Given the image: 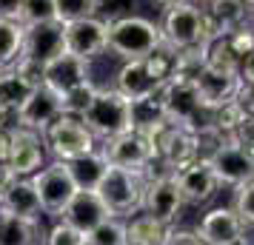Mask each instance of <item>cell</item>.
Returning a JSON list of instances; mask_svg holds the SVG:
<instances>
[{
  "mask_svg": "<svg viewBox=\"0 0 254 245\" xmlns=\"http://www.w3.org/2000/svg\"><path fill=\"white\" fill-rule=\"evenodd\" d=\"M163 46V32L149 17L123 14L109 20V51L123 60L149 57L154 49Z\"/></svg>",
  "mask_w": 254,
  "mask_h": 245,
  "instance_id": "1",
  "label": "cell"
},
{
  "mask_svg": "<svg viewBox=\"0 0 254 245\" xmlns=\"http://www.w3.org/2000/svg\"><path fill=\"white\" fill-rule=\"evenodd\" d=\"M149 171H131V168H117L109 165L103 183L97 186V194L106 202L112 217H128L143 211V197L149 186Z\"/></svg>",
  "mask_w": 254,
  "mask_h": 245,
  "instance_id": "2",
  "label": "cell"
},
{
  "mask_svg": "<svg viewBox=\"0 0 254 245\" xmlns=\"http://www.w3.org/2000/svg\"><path fill=\"white\" fill-rule=\"evenodd\" d=\"M86 129L92 131L97 140H112L117 134H126L134 129L131 120V100H126L117 89H97L92 105L80 117Z\"/></svg>",
  "mask_w": 254,
  "mask_h": 245,
  "instance_id": "3",
  "label": "cell"
},
{
  "mask_svg": "<svg viewBox=\"0 0 254 245\" xmlns=\"http://www.w3.org/2000/svg\"><path fill=\"white\" fill-rule=\"evenodd\" d=\"M151 143H154V154L157 163H163L169 171H180L189 163H194L203 157V146H200V134L186 129L174 120H163L160 126L149 131Z\"/></svg>",
  "mask_w": 254,
  "mask_h": 245,
  "instance_id": "4",
  "label": "cell"
},
{
  "mask_svg": "<svg viewBox=\"0 0 254 245\" xmlns=\"http://www.w3.org/2000/svg\"><path fill=\"white\" fill-rule=\"evenodd\" d=\"M163 100H166V117L169 120L197 131V134L211 131V108L203 103L194 80L172 77L163 89Z\"/></svg>",
  "mask_w": 254,
  "mask_h": 245,
  "instance_id": "5",
  "label": "cell"
},
{
  "mask_svg": "<svg viewBox=\"0 0 254 245\" xmlns=\"http://www.w3.org/2000/svg\"><path fill=\"white\" fill-rule=\"evenodd\" d=\"M43 143L49 146V151L55 160H77L83 154H92L97 148V137L86 129L80 117L74 114H60L46 131H43Z\"/></svg>",
  "mask_w": 254,
  "mask_h": 245,
  "instance_id": "6",
  "label": "cell"
},
{
  "mask_svg": "<svg viewBox=\"0 0 254 245\" xmlns=\"http://www.w3.org/2000/svg\"><path fill=\"white\" fill-rule=\"evenodd\" d=\"M163 43L174 51L203 43V6L194 0H180L174 6H166L163 12Z\"/></svg>",
  "mask_w": 254,
  "mask_h": 245,
  "instance_id": "7",
  "label": "cell"
},
{
  "mask_svg": "<svg viewBox=\"0 0 254 245\" xmlns=\"http://www.w3.org/2000/svg\"><path fill=\"white\" fill-rule=\"evenodd\" d=\"M206 160L211 163L214 174H217L220 186L237 188L243 183L254 180V154L249 146H243L237 140H220L211 151L206 154Z\"/></svg>",
  "mask_w": 254,
  "mask_h": 245,
  "instance_id": "8",
  "label": "cell"
},
{
  "mask_svg": "<svg viewBox=\"0 0 254 245\" xmlns=\"http://www.w3.org/2000/svg\"><path fill=\"white\" fill-rule=\"evenodd\" d=\"M100 151L106 154L109 165L131 168V171H149V165L157 160L149 131H140V129H131L126 134H117L112 140H106Z\"/></svg>",
  "mask_w": 254,
  "mask_h": 245,
  "instance_id": "9",
  "label": "cell"
},
{
  "mask_svg": "<svg viewBox=\"0 0 254 245\" xmlns=\"http://www.w3.org/2000/svg\"><path fill=\"white\" fill-rule=\"evenodd\" d=\"M32 180H35V188L40 194V202H43V214L60 220V214L69 205V199L77 194V186H74V180L69 174V165L63 160H55L52 165H43Z\"/></svg>",
  "mask_w": 254,
  "mask_h": 245,
  "instance_id": "10",
  "label": "cell"
},
{
  "mask_svg": "<svg viewBox=\"0 0 254 245\" xmlns=\"http://www.w3.org/2000/svg\"><path fill=\"white\" fill-rule=\"evenodd\" d=\"M183 205L186 202H183V194H180V186H177L174 171L149 177L146 197H143V211H146V214H151V217H157V220L174 225Z\"/></svg>",
  "mask_w": 254,
  "mask_h": 245,
  "instance_id": "11",
  "label": "cell"
},
{
  "mask_svg": "<svg viewBox=\"0 0 254 245\" xmlns=\"http://www.w3.org/2000/svg\"><path fill=\"white\" fill-rule=\"evenodd\" d=\"M66 51V23L60 20H46V23L26 26L23 35V57L35 60L40 66L52 63Z\"/></svg>",
  "mask_w": 254,
  "mask_h": 245,
  "instance_id": "12",
  "label": "cell"
},
{
  "mask_svg": "<svg viewBox=\"0 0 254 245\" xmlns=\"http://www.w3.org/2000/svg\"><path fill=\"white\" fill-rule=\"evenodd\" d=\"M249 3L246 0H206L203 6V43L226 37L237 26L249 23Z\"/></svg>",
  "mask_w": 254,
  "mask_h": 245,
  "instance_id": "13",
  "label": "cell"
},
{
  "mask_svg": "<svg viewBox=\"0 0 254 245\" xmlns=\"http://www.w3.org/2000/svg\"><path fill=\"white\" fill-rule=\"evenodd\" d=\"M66 51L83 60H92L109 51V20L86 17V20L66 23Z\"/></svg>",
  "mask_w": 254,
  "mask_h": 245,
  "instance_id": "14",
  "label": "cell"
},
{
  "mask_svg": "<svg viewBox=\"0 0 254 245\" xmlns=\"http://www.w3.org/2000/svg\"><path fill=\"white\" fill-rule=\"evenodd\" d=\"M174 177H177L183 202H189V205H206L220 188V180L206 157H200L194 163H189L186 168L174 171Z\"/></svg>",
  "mask_w": 254,
  "mask_h": 245,
  "instance_id": "15",
  "label": "cell"
},
{
  "mask_svg": "<svg viewBox=\"0 0 254 245\" xmlns=\"http://www.w3.org/2000/svg\"><path fill=\"white\" fill-rule=\"evenodd\" d=\"M43 134L32 129H17L12 134V146H9V157L6 163L12 165L17 177H35L43 168L46 160V148H43Z\"/></svg>",
  "mask_w": 254,
  "mask_h": 245,
  "instance_id": "16",
  "label": "cell"
},
{
  "mask_svg": "<svg viewBox=\"0 0 254 245\" xmlns=\"http://www.w3.org/2000/svg\"><path fill=\"white\" fill-rule=\"evenodd\" d=\"M160 86H166L160 74L154 71L149 57H140V60H123V66L117 71V80H115V89L126 100H140V97H146V94L157 92Z\"/></svg>",
  "mask_w": 254,
  "mask_h": 245,
  "instance_id": "17",
  "label": "cell"
},
{
  "mask_svg": "<svg viewBox=\"0 0 254 245\" xmlns=\"http://www.w3.org/2000/svg\"><path fill=\"white\" fill-rule=\"evenodd\" d=\"M60 114H63V97L43 83V86H37L35 92L29 94V100L20 105V126L43 134Z\"/></svg>",
  "mask_w": 254,
  "mask_h": 245,
  "instance_id": "18",
  "label": "cell"
},
{
  "mask_svg": "<svg viewBox=\"0 0 254 245\" xmlns=\"http://www.w3.org/2000/svg\"><path fill=\"white\" fill-rule=\"evenodd\" d=\"M43 83L49 89H55L60 97L71 89L83 86V83H92L89 80V60L77 57L71 51H63L60 57H55L52 63L43 66Z\"/></svg>",
  "mask_w": 254,
  "mask_h": 245,
  "instance_id": "19",
  "label": "cell"
},
{
  "mask_svg": "<svg viewBox=\"0 0 254 245\" xmlns=\"http://www.w3.org/2000/svg\"><path fill=\"white\" fill-rule=\"evenodd\" d=\"M109 217H112V214H109V208H106V202L100 199L97 191H77V194L69 199V205L63 208V214H60V220L69 222L71 228L83 231L86 237H89L103 220H109Z\"/></svg>",
  "mask_w": 254,
  "mask_h": 245,
  "instance_id": "20",
  "label": "cell"
},
{
  "mask_svg": "<svg viewBox=\"0 0 254 245\" xmlns=\"http://www.w3.org/2000/svg\"><path fill=\"white\" fill-rule=\"evenodd\" d=\"M197 234L208 245H231L246 240V222L237 217L234 208H211L208 214H203Z\"/></svg>",
  "mask_w": 254,
  "mask_h": 245,
  "instance_id": "21",
  "label": "cell"
},
{
  "mask_svg": "<svg viewBox=\"0 0 254 245\" xmlns=\"http://www.w3.org/2000/svg\"><path fill=\"white\" fill-rule=\"evenodd\" d=\"M200 97L208 108H217V105L234 103L243 92V74H231V71H217V69H203L194 77Z\"/></svg>",
  "mask_w": 254,
  "mask_h": 245,
  "instance_id": "22",
  "label": "cell"
},
{
  "mask_svg": "<svg viewBox=\"0 0 254 245\" xmlns=\"http://www.w3.org/2000/svg\"><path fill=\"white\" fill-rule=\"evenodd\" d=\"M0 211L12 214V217L37 220L40 211H43V202H40V194H37V188H35V180L32 177H17L14 186L9 188V194L0 202Z\"/></svg>",
  "mask_w": 254,
  "mask_h": 245,
  "instance_id": "23",
  "label": "cell"
},
{
  "mask_svg": "<svg viewBox=\"0 0 254 245\" xmlns=\"http://www.w3.org/2000/svg\"><path fill=\"white\" fill-rule=\"evenodd\" d=\"M172 225L169 222L157 220L151 214H137L126 222V237H128V245H169L172 240Z\"/></svg>",
  "mask_w": 254,
  "mask_h": 245,
  "instance_id": "24",
  "label": "cell"
},
{
  "mask_svg": "<svg viewBox=\"0 0 254 245\" xmlns=\"http://www.w3.org/2000/svg\"><path fill=\"white\" fill-rule=\"evenodd\" d=\"M69 174L74 180L77 191H97V186L103 183L106 171H109V160L103 151L94 148L92 154H83L77 160H69Z\"/></svg>",
  "mask_w": 254,
  "mask_h": 245,
  "instance_id": "25",
  "label": "cell"
},
{
  "mask_svg": "<svg viewBox=\"0 0 254 245\" xmlns=\"http://www.w3.org/2000/svg\"><path fill=\"white\" fill-rule=\"evenodd\" d=\"M0 245H43L40 222L0 211Z\"/></svg>",
  "mask_w": 254,
  "mask_h": 245,
  "instance_id": "26",
  "label": "cell"
},
{
  "mask_svg": "<svg viewBox=\"0 0 254 245\" xmlns=\"http://www.w3.org/2000/svg\"><path fill=\"white\" fill-rule=\"evenodd\" d=\"M163 89H166V86H160L157 92H151V94H146V97H140V100L131 103V120H134V129L151 131L154 126H160L163 120H169V117H166Z\"/></svg>",
  "mask_w": 254,
  "mask_h": 245,
  "instance_id": "27",
  "label": "cell"
},
{
  "mask_svg": "<svg viewBox=\"0 0 254 245\" xmlns=\"http://www.w3.org/2000/svg\"><path fill=\"white\" fill-rule=\"evenodd\" d=\"M23 35L26 26L20 20L0 17V69H12L23 57Z\"/></svg>",
  "mask_w": 254,
  "mask_h": 245,
  "instance_id": "28",
  "label": "cell"
},
{
  "mask_svg": "<svg viewBox=\"0 0 254 245\" xmlns=\"http://www.w3.org/2000/svg\"><path fill=\"white\" fill-rule=\"evenodd\" d=\"M35 89L37 86H32L14 66L0 71V105H6V108H20Z\"/></svg>",
  "mask_w": 254,
  "mask_h": 245,
  "instance_id": "29",
  "label": "cell"
},
{
  "mask_svg": "<svg viewBox=\"0 0 254 245\" xmlns=\"http://www.w3.org/2000/svg\"><path fill=\"white\" fill-rule=\"evenodd\" d=\"M206 66H208V69H217V71H231V74H240L243 60H240V54L231 49L229 37H217V40H211V43H208Z\"/></svg>",
  "mask_w": 254,
  "mask_h": 245,
  "instance_id": "30",
  "label": "cell"
},
{
  "mask_svg": "<svg viewBox=\"0 0 254 245\" xmlns=\"http://www.w3.org/2000/svg\"><path fill=\"white\" fill-rule=\"evenodd\" d=\"M89 245H128L126 222L120 220V217L103 220L92 234H89Z\"/></svg>",
  "mask_w": 254,
  "mask_h": 245,
  "instance_id": "31",
  "label": "cell"
},
{
  "mask_svg": "<svg viewBox=\"0 0 254 245\" xmlns=\"http://www.w3.org/2000/svg\"><path fill=\"white\" fill-rule=\"evenodd\" d=\"M17 20H20L23 26L58 20V0H23V3H20Z\"/></svg>",
  "mask_w": 254,
  "mask_h": 245,
  "instance_id": "32",
  "label": "cell"
},
{
  "mask_svg": "<svg viewBox=\"0 0 254 245\" xmlns=\"http://www.w3.org/2000/svg\"><path fill=\"white\" fill-rule=\"evenodd\" d=\"M100 3L97 0H58V20L60 23H74L86 17H97Z\"/></svg>",
  "mask_w": 254,
  "mask_h": 245,
  "instance_id": "33",
  "label": "cell"
},
{
  "mask_svg": "<svg viewBox=\"0 0 254 245\" xmlns=\"http://www.w3.org/2000/svg\"><path fill=\"white\" fill-rule=\"evenodd\" d=\"M94 92H97V86L92 83H83L77 89H71V92L63 94V114H74V117H83V111L92 105L94 100Z\"/></svg>",
  "mask_w": 254,
  "mask_h": 245,
  "instance_id": "34",
  "label": "cell"
},
{
  "mask_svg": "<svg viewBox=\"0 0 254 245\" xmlns=\"http://www.w3.org/2000/svg\"><path fill=\"white\" fill-rule=\"evenodd\" d=\"M231 208L237 211V217L246 222V228H254V180H249V183H243V186L234 188Z\"/></svg>",
  "mask_w": 254,
  "mask_h": 245,
  "instance_id": "35",
  "label": "cell"
},
{
  "mask_svg": "<svg viewBox=\"0 0 254 245\" xmlns=\"http://www.w3.org/2000/svg\"><path fill=\"white\" fill-rule=\"evenodd\" d=\"M89 243V237L83 231H77V228H71L69 222L58 220L52 228H49V234L43 237V245H86Z\"/></svg>",
  "mask_w": 254,
  "mask_h": 245,
  "instance_id": "36",
  "label": "cell"
},
{
  "mask_svg": "<svg viewBox=\"0 0 254 245\" xmlns=\"http://www.w3.org/2000/svg\"><path fill=\"white\" fill-rule=\"evenodd\" d=\"M229 43H231V49L240 54V60H246L249 54L254 51V26H249V23H243V26H237L234 32H229Z\"/></svg>",
  "mask_w": 254,
  "mask_h": 245,
  "instance_id": "37",
  "label": "cell"
},
{
  "mask_svg": "<svg viewBox=\"0 0 254 245\" xmlns=\"http://www.w3.org/2000/svg\"><path fill=\"white\" fill-rule=\"evenodd\" d=\"M14 180H17V174L12 171V165L6 163V160H0V202L9 194V188L14 186Z\"/></svg>",
  "mask_w": 254,
  "mask_h": 245,
  "instance_id": "38",
  "label": "cell"
},
{
  "mask_svg": "<svg viewBox=\"0 0 254 245\" xmlns=\"http://www.w3.org/2000/svg\"><path fill=\"white\" fill-rule=\"evenodd\" d=\"M169 245H208L197 231H172Z\"/></svg>",
  "mask_w": 254,
  "mask_h": 245,
  "instance_id": "39",
  "label": "cell"
},
{
  "mask_svg": "<svg viewBox=\"0 0 254 245\" xmlns=\"http://www.w3.org/2000/svg\"><path fill=\"white\" fill-rule=\"evenodd\" d=\"M237 103L246 108V114L254 117V86H252V83L243 80V92H240V97H237Z\"/></svg>",
  "mask_w": 254,
  "mask_h": 245,
  "instance_id": "40",
  "label": "cell"
},
{
  "mask_svg": "<svg viewBox=\"0 0 254 245\" xmlns=\"http://www.w3.org/2000/svg\"><path fill=\"white\" fill-rule=\"evenodd\" d=\"M20 3H23V0H0V17L17 20V14H20Z\"/></svg>",
  "mask_w": 254,
  "mask_h": 245,
  "instance_id": "41",
  "label": "cell"
},
{
  "mask_svg": "<svg viewBox=\"0 0 254 245\" xmlns=\"http://www.w3.org/2000/svg\"><path fill=\"white\" fill-rule=\"evenodd\" d=\"M240 74H243V80H246V83H252V86H254V51H252L246 60H243Z\"/></svg>",
  "mask_w": 254,
  "mask_h": 245,
  "instance_id": "42",
  "label": "cell"
},
{
  "mask_svg": "<svg viewBox=\"0 0 254 245\" xmlns=\"http://www.w3.org/2000/svg\"><path fill=\"white\" fill-rule=\"evenodd\" d=\"M154 3H160V6H174V3H180V0H154Z\"/></svg>",
  "mask_w": 254,
  "mask_h": 245,
  "instance_id": "43",
  "label": "cell"
},
{
  "mask_svg": "<svg viewBox=\"0 0 254 245\" xmlns=\"http://www.w3.org/2000/svg\"><path fill=\"white\" fill-rule=\"evenodd\" d=\"M231 245H252V243H249V237H246V240H240V243H231Z\"/></svg>",
  "mask_w": 254,
  "mask_h": 245,
  "instance_id": "44",
  "label": "cell"
},
{
  "mask_svg": "<svg viewBox=\"0 0 254 245\" xmlns=\"http://www.w3.org/2000/svg\"><path fill=\"white\" fill-rule=\"evenodd\" d=\"M97 3H100V6H103V3H112V0H97Z\"/></svg>",
  "mask_w": 254,
  "mask_h": 245,
  "instance_id": "45",
  "label": "cell"
},
{
  "mask_svg": "<svg viewBox=\"0 0 254 245\" xmlns=\"http://www.w3.org/2000/svg\"><path fill=\"white\" fill-rule=\"evenodd\" d=\"M246 3H249V6H252V9H254V0H246Z\"/></svg>",
  "mask_w": 254,
  "mask_h": 245,
  "instance_id": "46",
  "label": "cell"
},
{
  "mask_svg": "<svg viewBox=\"0 0 254 245\" xmlns=\"http://www.w3.org/2000/svg\"><path fill=\"white\" fill-rule=\"evenodd\" d=\"M252 154H254V148H252Z\"/></svg>",
  "mask_w": 254,
  "mask_h": 245,
  "instance_id": "47",
  "label": "cell"
},
{
  "mask_svg": "<svg viewBox=\"0 0 254 245\" xmlns=\"http://www.w3.org/2000/svg\"><path fill=\"white\" fill-rule=\"evenodd\" d=\"M0 108H3V105H0Z\"/></svg>",
  "mask_w": 254,
  "mask_h": 245,
  "instance_id": "48",
  "label": "cell"
},
{
  "mask_svg": "<svg viewBox=\"0 0 254 245\" xmlns=\"http://www.w3.org/2000/svg\"><path fill=\"white\" fill-rule=\"evenodd\" d=\"M203 3H206V0H203Z\"/></svg>",
  "mask_w": 254,
  "mask_h": 245,
  "instance_id": "49",
  "label": "cell"
},
{
  "mask_svg": "<svg viewBox=\"0 0 254 245\" xmlns=\"http://www.w3.org/2000/svg\"><path fill=\"white\" fill-rule=\"evenodd\" d=\"M0 71H3V69H0Z\"/></svg>",
  "mask_w": 254,
  "mask_h": 245,
  "instance_id": "50",
  "label": "cell"
}]
</instances>
